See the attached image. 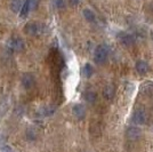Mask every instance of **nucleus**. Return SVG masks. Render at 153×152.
<instances>
[{
    "instance_id": "nucleus-1",
    "label": "nucleus",
    "mask_w": 153,
    "mask_h": 152,
    "mask_svg": "<svg viewBox=\"0 0 153 152\" xmlns=\"http://www.w3.org/2000/svg\"><path fill=\"white\" fill-rule=\"evenodd\" d=\"M108 55V48L105 45H98L94 51V60L97 64H103Z\"/></svg>"
},
{
    "instance_id": "nucleus-2",
    "label": "nucleus",
    "mask_w": 153,
    "mask_h": 152,
    "mask_svg": "<svg viewBox=\"0 0 153 152\" xmlns=\"http://www.w3.org/2000/svg\"><path fill=\"white\" fill-rule=\"evenodd\" d=\"M45 31V26L40 23H34L30 22L24 26V32L29 36H40Z\"/></svg>"
},
{
    "instance_id": "nucleus-3",
    "label": "nucleus",
    "mask_w": 153,
    "mask_h": 152,
    "mask_svg": "<svg viewBox=\"0 0 153 152\" xmlns=\"http://www.w3.org/2000/svg\"><path fill=\"white\" fill-rule=\"evenodd\" d=\"M7 47L12 51H22L24 49V41L19 37H13L8 40Z\"/></svg>"
},
{
    "instance_id": "nucleus-4",
    "label": "nucleus",
    "mask_w": 153,
    "mask_h": 152,
    "mask_svg": "<svg viewBox=\"0 0 153 152\" xmlns=\"http://www.w3.org/2000/svg\"><path fill=\"white\" fill-rule=\"evenodd\" d=\"M21 83H22V86L25 89H31L36 85V78L31 73H25L22 77Z\"/></svg>"
},
{
    "instance_id": "nucleus-5",
    "label": "nucleus",
    "mask_w": 153,
    "mask_h": 152,
    "mask_svg": "<svg viewBox=\"0 0 153 152\" xmlns=\"http://www.w3.org/2000/svg\"><path fill=\"white\" fill-rule=\"evenodd\" d=\"M133 121L136 125H143L146 121V113H145V111L142 110V109L135 110L134 114H133Z\"/></svg>"
},
{
    "instance_id": "nucleus-6",
    "label": "nucleus",
    "mask_w": 153,
    "mask_h": 152,
    "mask_svg": "<svg viewBox=\"0 0 153 152\" xmlns=\"http://www.w3.org/2000/svg\"><path fill=\"white\" fill-rule=\"evenodd\" d=\"M72 113L76 119H83L86 115V109L82 104H74L72 108Z\"/></svg>"
},
{
    "instance_id": "nucleus-7",
    "label": "nucleus",
    "mask_w": 153,
    "mask_h": 152,
    "mask_svg": "<svg viewBox=\"0 0 153 152\" xmlns=\"http://www.w3.org/2000/svg\"><path fill=\"white\" fill-rule=\"evenodd\" d=\"M119 40H120L121 44L126 45V46H130V45L134 44L135 41L134 37L130 33H120L119 34Z\"/></svg>"
},
{
    "instance_id": "nucleus-8",
    "label": "nucleus",
    "mask_w": 153,
    "mask_h": 152,
    "mask_svg": "<svg viewBox=\"0 0 153 152\" xmlns=\"http://www.w3.org/2000/svg\"><path fill=\"white\" fill-rule=\"evenodd\" d=\"M127 137L130 139H137L138 137H140V128H137V127H129L127 129Z\"/></svg>"
},
{
    "instance_id": "nucleus-9",
    "label": "nucleus",
    "mask_w": 153,
    "mask_h": 152,
    "mask_svg": "<svg viewBox=\"0 0 153 152\" xmlns=\"http://www.w3.org/2000/svg\"><path fill=\"white\" fill-rule=\"evenodd\" d=\"M136 70L140 75H145L147 71H149V64L146 61L144 60H140L136 62Z\"/></svg>"
},
{
    "instance_id": "nucleus-10",
    "label": "nucleus",
    "mask_w": 153,
    "mask_h": 152,
    "mask_svg": "<svg viewBox=\"0 0 153 152\" xmlns=\"http://www.w3.org/2000/svg\"><path fill=\"white\" fill-rule=\"evenodd\" d=\"M24 2H25V1H23V0H13L12 4H10V9L13 10L14 13L21 12L22 7L24 5Z\"/></svg>"
},
{
    "instance_id": "nucleus-11",
    "label": "nucleus",
    "mask_w": 153,
    "mask_h": 152,
    "mask_svg": "<svg viewBox=\"0 0 153 152\" xmlns=\"http://www.w3.org/2000/svg\"><path fill=\"white\" fill-rule=\"evenodd\" d=\"M103 96L106 100H112L113 96H114V88H113V86H106L104 88V90H103Z\"/></svg>"
},
{
    "instance_id": "nucleus-12",
    "label": "nucleus",
    "mask_w": 153,
    "mask_h": 152,
    "mask_svg": "<svg viewBox=\"0 0 153 152\" xmlns=\"http://www.w3.org/2000/svg\"><path fill=\"white\" fill-rule=\"evenodd\" d=\"M55 112V108L54 107H42L41 109H39V113L42 117H48Z\"/></svg>"
},
{
    "instance_id": "nucleus-13",
    "label": "nucleus",
    "mask_w": 153,
    "mask_h": 152,
    "mask_svg": "<svg viewBox=\"0 0 153 152\" xmlns=\"http://www.w3.org/2000/svg\"><path fill=\"white\" fill-rule=\"evenodd\" d=\"M30 10H31V6H30V0H25L24 5H23L22 9H21V12H19V16H21V17H26Z\"/></svg>"
},
{
    "instance_id": "nucleus-14",
    "label": "nucleus",
    "mask_w": 153,
    "mask_h": 152,
    "mask_svg": "<svg viewBox=\"0 0 153 152\" xmlns=\"http://www.w3.org/2000/svg\"><path fill=\"white\" fill-rule=\"evenodd\" d=\"M93 73H94V69H93L91 64H89V63L85 64V66H83V69H82L83 77H85V78H90V77L93 76Z\"/></svg>"
},
{
    "instance_id": "nucleus-15",
    "label": "nucleus",
    "mask_w": 153,
    "mask_h": 152,
    "mask_svg": "<svg viewBox=\"0 0 153 152\" xmlns=\"http://www.w3.org/2000/svg\"><path fill=\"white\" fill-rule=\"evenodd\" d=\"M82 14H83V17L87 19L88 22H94L96 19L95 14H94L93 10H90V9H83Z\"/></svg>"
},
{
    "instance_id": "nucleus-16",
    "label": "nucleus",
    "mask_w": 153,
    "mask_h": 152,
    "mask_svg": "<svg viewBox=\"0 0 153 152\" xmlns=\"http://www.w3.org/2000/svg\"><path fill=\"white\" fill-rule=\"evenodd\" d=\"M83 97H85V100L88 102V103H94V102L96 101V98H97V95H96L95 92H86L85 93V95H83Z\"/></svg>"
},
{
    "instance_id": "nucleus-17",
    "label": "nucleus",
    "mask_w": 153,
    "mask_h": 152,
    "mask_svg": "<svg viewBox=\"0 0 153 152\" xmlns=\"http://www.w3.org/2000/svg\"><path fill=\"white\" fill-rule=\"evenodd\" d=\"M37 137H38V134H37V132L34 129H32V128L27 129V132H26V139H29V141H36Z\"/></svg>"
},
{
    "instance_id": "nucleus-18",
    "label": "nucleus",
    "mask_w": 153,
    "mask_h": 152,
    "mask_svg": "<svg viewBox=\"0 0 153 152\" xmlns=\"http://www.w3.org/2000/svg\"><path fill=\"white\" fill-rule=\"evenodd\" d=\"M5 143H6V136L2 132H0V149L5 146Z\"/></svg>"
},
{
    "instance_id": "nucleus-19",
    "label": "nucleus",
    "mask_w": 153,
    "mask_h": 152,
    "mask_svg": "<svg viewBox=\"0 0 153 152\" xmlns=\"http://www.w3.org/2000/svg\"><path fill=\"white\" fill-rule=\"evenodd\" d=\"M55 6L57 7L58 9H62L65 7V0H55Z\"/></svg>"
},
{
    "instance_id": "nucleus-20",
    "label": "nucleus",
    "mask_w": 153,
    "mask_h": 152,
    "mask_svg": "<svg viewBox=\"0 0 153 152\" xmlns=\"http://www.w3.org/2000/svg\"><path fill=\"white\" fill-rule=\"evenodd\" d=\"M30 6H31V10L36 9L38 6V0H30Z\"/></svg>"
},
{
    "instance_id": "nucleus-21",
    "label": "nucleus",
    "mask_w": 153,
    "mask_h": 152,
    "mask_svg": "<svg viewBox=\"0 0 153 152\" xmlns=\"http://www.w3.org/2000/svg\"><path fill=\"white\" fill-rule=\"evenodd\" d=\"M0 152H13V150H12V148H10V146H4Z\"/></svg>"
},
{
    "instance_id": "nucleus-22",
    "label": "nucleus",
    "mask_w": 153,
    "mask_h": 152,
    "mask_svg": "<svg viewBox=\"0 0 153 152\" xmlns=\"http://www.w3.org/2000/svg\"><path fill=\"white\" fill-rule=\"evenodd\" d=\"M78 1H79V0H70L71 5H73V6H74V5H76V4H78Z\"/></svg>"
}]
</instances>
